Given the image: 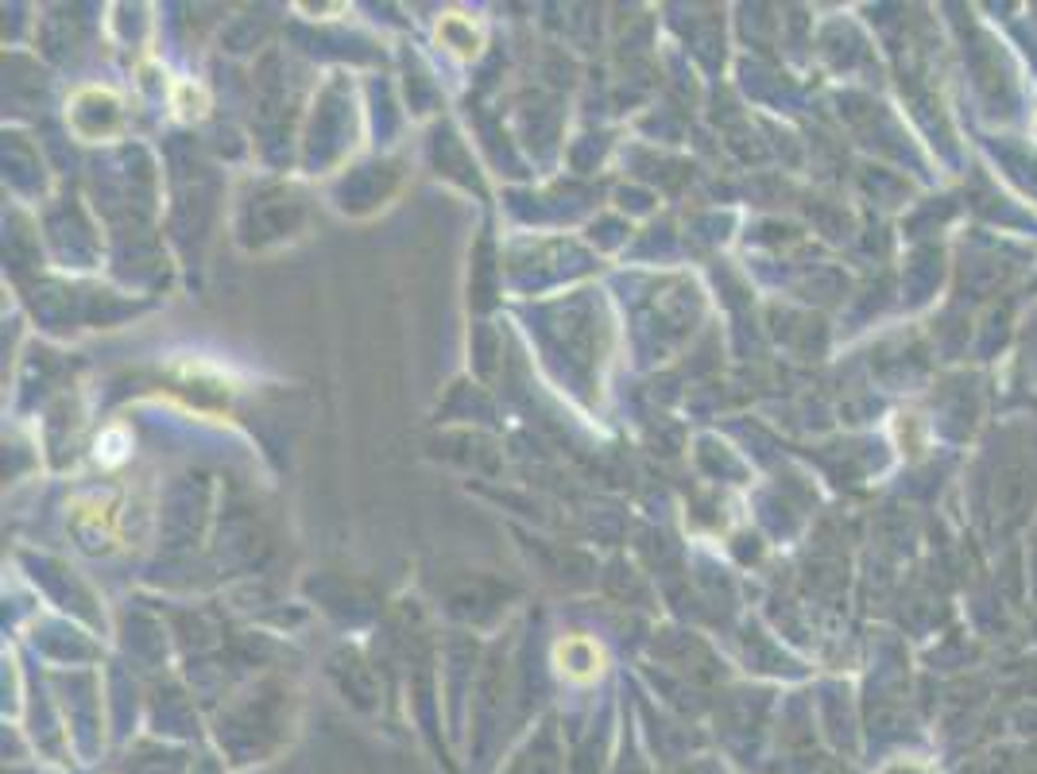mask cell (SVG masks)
Here are the masks:
<instances>
[{
	"label": "cell",
	"instance_id": "1",
	"mask_svg": "<svg viewBox=\"0 0 1037 774\" xmlns=\"http://www.w3.org/2000/svg\"><path fill=\"white\" fill-rule=\"evenodd\" d=\"M1034 136H1037V117H1034Z\"/></svg>",
	"mask_w": 1037,
	"mask_h": 774
}]
</instances>
